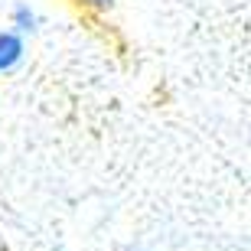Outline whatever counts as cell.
Instances as JSON below:
<instances>
[{
	"label": "cell",
	"instance_id": "obj_2",
	"mask_svg": "<svg viewBox=\"0 0 251 251\" xmlns=\"http://www.w3.org/2000/svg\"><path fill=\"white\" fill-rule=\"evenodd\" d=\"M10 26L17 29V33H36L39 26V13L29 3H17L13 13H10Z\"/></svg>",
	"mask_w": 251,
	"mask_h": 251
},
{
	"label": "cell",
	"instance_id": "obj_1",
	"mask_svg": "<svg viewBox=\"0 0 251 251\" xmlns=\"http://www.w3.org/2000/svg\"><path fill=\"white\" fill-rule=\"evenodd\" d=\"M23 59H26L23 33H17V29H0V75L20 69Z\"/></svg>",
	"mask_w": 251,
	"mask_h": 251
},
{
	"label": "cell",
	"instance_id": "obj_3",
	"mask_svg": "<svg viewBox=\"0 0 251 251\" xmlns=\"http://www.w3.org/2000/svg\"><path fill=\"white\" fill-rule=\"evenodd\" d=\"M85 3H88V7H98V10H108L114 0H85Z\"/></svg>",
	"mask_w": 251,
	"mask_h": 251
}]
</instances>
